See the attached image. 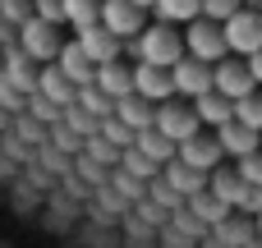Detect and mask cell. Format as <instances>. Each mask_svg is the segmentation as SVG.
<instances>
[{"mask_svg":"<svg viewBox=\"0 0 262 248\" xmlns=\"http://www.w3.org/2000/svg\"><path fill=\"white\" fill-rule=\"evenodd\" d=\"M134 55L147 60V64H166V69H170V64L184 55V32H180L175 23H161V18H157L152 28L143 23V32L134 37Z\"/></svg>","mask_w":262,"mask_h":248,"instance_id":"6da1fadb","label":"cell"},{"mask_svg":"<svg viewBox=\"0 0 262 248\" xmlns=\"http://www.w3.org/2000/svg\"><path fill=\"white\" fill-rule=\"evenodd\" d=\"M152 129H161V133L180 147V143H184L189 133H198L203 124H198L189 97H166V101H157V110H152Z\"/></svg>","mask_w":262,"mask_h":248,"instance_id":"7a4b0ae2","label":"cell"},{"mask_svg":"<svg viewBox=\"0 0 262 248\" xmlns=\"http://www.w3.org/2000/svg\"><path fill=\"white\" fill-rule=\"evenodd\" d=\"M184 51L189 55H198V60H207V64H216L221 55H230L226 51V28L216 23V18H189L184 23Z\"/></svg>","mask_w":262,"mask_h":248,"instance_id":"3957f363","label":"cell"},{"mask_svg":"<svg viewBox=\"0 0 262 248\" xmlns=\"http://www.w3.org/2000/svg\"><path fill=\"white\" fill-rule=\"evenodd\" d=\"M221 28H226V51L230 55H253V51H262V14L258 9H244L239 5Z\"/></svg>","mask_w":262,"mask_h":248,"instance_id":"277c9868","label":"cell"},{"mask_svg":"<svg viewBox=\"0 0 262 248\" xmlns=\"http://www.w3.org/2000/svg\"><path fill=\"white\" fill-rule=\"evenodd\" d=\"M170 83H175V97H203L207 87H212V64L207 60H198V55H180L175 64H170Z\"/></svg>","mask_w":262,"mask_h":248,"instance_id":"5b68a950","label":"cell"},{"mask_svg":"<svg viewBox=\"0 0 262 248\" xmlns=\"http://www.w3.org/2000/svg\"><path fill=\"white\" fill-rule=\"evenodd\" d=\"M212 87L216 92H226L230 101H239L244 92H253L258 83H253V74H249V60L244 55H221L216 64H212Z\"/></svg>","mask_w":262,"mask_h":248,"instance_id":"8992f818","label":"cell"},{"mask_svg":"<svg viewBox=\"0 0 262 248\" xmlns=\"http://www.w3.org/2000/svg\"><path fill=\"white\" fill-rule=\"evenodd\" d=\"M221 143H216V133H189L180 147H175V161H184V166H193V170H216L221 166Z\"/></svg>","mask_w":262,"mask_h":248,"instance_id":"52a82bcc","label":"cell"},{"mask_svg":"<svg viewBox=\"0 0 262 248\" xmlns=\"http://www.w3.org/2000/svg\"><path fill=\"white\" fill-rule=\"evenodd\" d=\"M101 23L124 41V37H138V32H143L147 9H138L134 0H101Z\"/></svg>","mask_w":262,"mask_h":248,"instance_id":"ba28073f","label":"cell"},{"mask_svg":"<svg viewBox=\"0 0 262 248\" xmlns=\"http://www.w3.org/2000/svg\"><path fill=\"white\" fill-rule=\"evenodd\" d=\"M18 28H23V51H28V60H55V51H60L55 23H46V18L28 14Z\"/></svg>","mask_w":262,"mask_h":248,"instance_id":"9c48e42d","label":"cell"},{"mask_svg":"<svg viewBox=\"0 0 262 248\" xmlns=\"http://www.w3.org/2000/svg\"><path fill=\"white\" fill-rule=\"evenodd\" d=\"M78 46H83V55L92 60V64H106V60H120V51H124V41L106 28V23H92V28H78V37H74Z\"/></svg>","mask_w":262,"mask_h":248,"instance_id":"30bf717a","label":"cell"},{"mask_svg":"<svg viewBox=\"0 0 262 248\" xmlns=\"http://www.w3.org/2000/svg\"><path fill=\"white\" fill-rule=\"evenodd\" d=\"M134 92H138V97H147L152 106H157V101H166V97H175L170 69H166V64H147V60H138V64H134Z\"/></svg>","mask_w":262,"mask_h":248,"instance_id":"8fae6325","label":"cell"},{"mask_svg":"<svg viewBox=\"0 0 262 248\" xmlns=\"http://www.w3.org/2000/svg\"><path fill=\"white\" fill-rule=\"evenodd\" d=\"M212 133H216L221 152H226V156H235V161L262 147V133H258V129H249V124H239V120H226V124H216Z\"/></svg>","mask_w":262,"mask_h":248,"instance_id":"7c38bea8","label":"cell"},{"mask_svg":"<svg viewBox=\"0 0 262 248\" xmlns=\"http://www.w3.org/2000/svg\"><path fill=\"white\" fill-rule=\"evenodd\" d=\"M55 64H60V74H64L74 87H88V83L97 78V64L83 55V46H78V41H60V51H55Z\"/></svg>","mask_w":262,"mask_h":248,"instance_id":"4fadbf2b","label":"cell"},{"mask_svg":"<svg viewBox=\"0 0 262 248\" xmlns=\"http://www.w3.org/2000/svg\"><path fill=\"white\" fill-rule=\"evenodd\" d=\"M92 87H101L111 101H120V97H129V92H134V69H129V64H120V60H106V64H97Z\"/></svg>","mask_w":262,"mask_h":248,"instance_id":"5bb4252c","label":"cell"},{"mask_svg":"<svg viewBox=\"0 0 262 248\" xmlns=\"http://www.w3.org/2000/svg\"><path fill=\"white\" fill-rule=\"evenodd\" d=\"M207 189H212L226 207H244L253 184H244V179H239V170H221V166H216V170H207Z\"/></svg>","mask_w":262,"mask_h":248,"instance_id":"9a60e30c","label":"cell"},{"mask_svg":"<svg viewBox=\"0 0 262 248\" xmlns=\"http://www.w3.org/2000/svg\"><path fill=\"white\" fill-rule=\"evenodd\" d=\"M193 115H198V124H226V120H235V101L226 97V92H216V87H207L203 97H193Z\"/></svg>","mask_w":262,"mask_h":248,"instance_id":"2e32d148","label":"cell"},{"mask_svg":"<svg viewBox=\"0 0 262 248\" xmlns=\"http://www.w3.org/2000/svg\"><path fill=\"white\" fill-rule=\"evenodd\" d=\"M152 110H157V106H152L147 97L129 92V97H120V101H115V110H111V115H115L120 124H129V129L138 133V129H147V124H152Z\"/></svg>","mask_w":262,"mask_h":248,"instance_id":"e0dca14e","label":"cell"},{"mask_svg":"<svg viewBox=\"0 0 262 248\" xmlns=\"http://www.w3.org/2000/svg\"><path fill=\"white\" fill-rule=\"evenodd\" d=\"M41 97L51 101V106H60V110H69V101L78 97V87L60 74V64H46L41 69Z\"/></svg>","mask_w":262,"mask_h":248,"instance_id":"ac0fdd59","label":"cell"},{"mask_svg":"<svg viewBox=\"0 0 262 248\" xmlns=\"http://www.w3.org/2000/svg\"><path fill=\"white\" fill-rule=\"evenodd\" d=\"M134 147H138V152H143L147 161H157V166H166V161H175V143H170V138H166L161 129H152V124L134 133Z\"/></svg>","mask_w":262,"mask_h":248,"instance_id":"d6986e66","label":"cell"},{"mask_svg":"<svg viewBox=\"0 0 262 248\" xmlns=\"http://www.w3.org/2000/svg\"><path fill=\"white\" fill-rule=\"evenodd\" d=\"M166 184L180 193V198H193L198 189H207V170H193L184 161H166Z\"/></svg>","mask_w":262,"mask_h":248,"instance_id":"ffe728a7","label":"cell"},{"mask_svg":"<svg viewBox=\"0 0 262 248\" xmlns=\"http://www.w3.org/2000/svg\"><path fill=\"white\" fill-rule=\"evenodd\" d=\"M152 14L161 18V23H189V18H198L203 14V0H152Z\"/></svg>","mask_w":262,"mask_h":248,"instance_id":"44dd1931","label":"cell"},{"mask_svg":"<svg viewBox=\"0 0 262 248\" xmlns=\"http://www.w3.org/2000/svg\"><path fill=\"white\" fill-rule=\"evenodd\" d=\"M60 5H64V23H69L74 32L101 23V0H60Z\"/></svg>","mask_w":262,"mask_h":248,"instance_id":"7402d4cb","label":"cell"},{"mask_svg":"<svg viewBox=\"0 0 262 248\" xmlns=\"http://www.w3.org/2000/svg\"><path fill=\"white\" fill-rule=\"evenodd\" d=\"M235 120L262 133V92H258V87H253V92H244V97L235 101Z\"/></svg>","mask_w":262,"mask_h":248,"instance_id":"603a6c76","label":"cell"},{"mask_svg":"<svg viewBox=\"0 0 262 248\" xmlns=\"http://www.w3.org/2000/svg\"><path fill=\"white\" fill-rule=\"evenodd\" d=\"M193 212H198L203 221H221V216H226L230 207H226V202H221V198H216L212 189H198V193H193Z\"/></svg>","mask_w":262,"mask_h":248,"instance_id":"cb8c5ba5","label":"cell"},{"mask_svg":"<svg viewBox=\"0 0 262 248\" xmlns=\"http://www.w3.org/2000/svg\"><path fill=\"white\" fill-rule=\"evenodd\" d=\"M235 170H239V179H244V184H253V189H258V184H262V147H258V152H249V156H239V166H235Z\"/></svg>","mask_w":262,"mask_h":248,"instance_id":"d4e9b609","label":"cell"},{"mask_svg":"<svg viewBox=\"0 0 262 248\" xmlns=\"http://www.w3.org/2000/svg\"><path fill=\"white\" fill-rule=\"evenodd\" d=\"M124 170L143 179V175H157V161H147V156H143V152H138V147L129 143V152H124Z\"/></svg>","mask_w":262,"mask_h":248,"instance_id":"484cf974","label":"cell"},{"mask_svg":"<svg viewBox=\"0 0 262 248\" xmlns=\"http://www.w3.org/2000/svg\"><path fill=\"white\" fill-rule=\"evenodd\" d=\"M244 0H203V18H216V23H226L235 9H239Z\"/></svg>","mask_w":262,"mask_h":248,"instance_id":"4316f807","label":"cell"},{"mask_svg":"<svg viewBox=\"0 0 262 248\" xmlns=\"http://www.w3.org/2000/svg\"><path fill=\"white\" fill-rule=\"evenodd\" d=\"M32 14L46 18V23H55V28L64 23V5H60V0H32Z\"/></svg>","mask_w":262,"mask_h":248,"instance_id":"83f0119b","label":"cell"},{"mask_svg":"<svg viewBox=\"0 0 262 248\" xmlns=\"http://www.w3.org/2000/svg\"><path fill=\"white\" fill-rule=\"evenodd\" d=\"M101 133H106V138H111V143H120V147H129V143H134V133H129V129H124V124H120V120H115V115H111V120H106V129H101Z\"/></svg>","mask_w":262,"mask_h":248,"instance_id":"f1b7e54d","label":"cell"},{"mask_svg":"<svg viewBox=\"0 0 262 248\" xmlns=\"http://www.w3.org/2000/svg\"><path fill=\"white\" fill-rule=\"evenodd\" d=\"M5 18L23 23V18H28V5H23V0H5Z\"/></svg>","mask_w":262,"mask_h":248,"instance_id":"f546056e","label":"cell"},{"mask_svg":"<svg viewBox=\"0 0 262 248\" xmlns=\"http://www.w3.org/2000/svg\"><path fill=\"white\" fill-rule=\"evenodd\" d=\"M249 60V74H253V83L262 87V51H253V55H244Z\"/></svg>","mask_w":262,"mask_h":248,"instance_id":"4dcf8cb0","label":"cell"},{"mask_svg":"<svg viewBox=\"0 0 262 248\" xmlns=\"http://www.w3.org/2000/svg\"><path fill=\"white\" fill-rule=\"evenodd\" d=\"M134 5H138V9H152V0H134Z\"/></svg>","mask_w":262,"mask_h":248,"instance_id":"1f68e13d","label":"cell"},{"mask_svg":"<svg viewBox=\"0 0 262 248\" xmlns=\"http://www.w3.org/2000/svg\"><path fill=\"white\" fill-rule=\"evenodd\" d=\"M258 14H262V9H258Z\"/></svg>","mask_w":262,"mask_h":248,"instance_id":"d6a6232c","label":"cell"}]
</instances>
